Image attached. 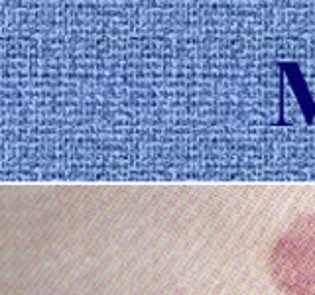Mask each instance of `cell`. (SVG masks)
Segmentation results:
<instances>
[{"mask_svg":"<svg viewBox=\"0 0 315 295\" xmlns=\"http://www.w3.org/2000/svg\"><path fill=\"white\" fill-rule=\"evenodd\" d=\"M270 271L290 295H315V217H303L276 242Z\"/></svg>","mask_w":315,"mask_h":295,"instance_id":"1","label":"cell"}]
</instances>
